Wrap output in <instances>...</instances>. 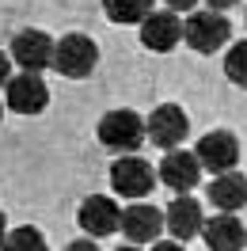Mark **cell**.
I'll return each mask as SVG.
<instances>
[{
  "label": "cell",
  "mask_w": 247,
  "mask_h": 251,
  "mask_svg": "<svg viewBox=\"0 0 247 251\" xmlns=\"http://www.w3.org/2000/svg\"><path fill=\"white\" fill-rule=\"evenodd\" d=\"M99 141L107 145L110 152H122V156H133L145 141V118L137 110H107L99 118Z\"/></svg>",
  "instance_id": "1"
},
{
  "label": "cell",
  "mask_w": 247,
  "mask_h": 251,
  "mask_svg": "<svg viewBox=\"0 0 247 251\" xmlns=\"http://www.w3.org/2000/svg\"><path fill=\"white\" fill-rule=\"evenodd\" d=\"M95 61H99V46H95L88 34H65L61 42L53 46V65H57V73L69 76V80L92 76Z\"/></svg>",
  "instance_id": "2"
},
{
  "label": "cell",
  "mask_w": 247,
  "mask_h": 251,
  "mask_svg": "<svg viewBox=\"0 0 247 251\" xmlns=\"http://www.w3.org/2000/svg\"><path fill=\"white\" fill-rule=\"evenodd\" d=\"M183 38L190 42V50L198 53H217L232 38V27L221 12H194V16L183 23Z\"/></svg>",
  "instance_id": "3"
},
{
  "label": "cell",
  "mask_w": 247,
  "mask_h": 251,
  "mask_svg": "<svg viewBox=\"0 0 247 251\" xmlns=\"http://www.w3.org/2000/svg\"><path fill=\"white\" fill-rule=\"evenodd\" d=\"M4 103L16 110V114H42L49 103V88L42 73H19L4 84Z\"/></svg>",
  "instance_id": "4"
},
{
  "label": "cell",
  "mask_w": 247,
  "mask_h": 251,
  "mask_svg": "<svg viewBox=\"0 0 247 251\" xmlns=\"http://www.w3.org/2000/svg\"><path fill=\"white\" fill-rule=\"evenodd\" d=\"M110 187L122 198H145L156 187V172L148 168V160L141 156H122L110 164Z\"/></svg>",
  "instance_id": "5"
},
{
  "label": "cell",
  "mask_w": 247,
  "mask_h": 251,
  "mask_svg": "<svg viewBox=\"0 0 247 251\" xmlns=\"http://www.w3.org/2000/svg\"><path fill=\"white\" fill-rule=\"evenodd\" d=\"M194 160L201 168H209L213 175H224V172H236V160H240V141L232 137L228 129H213L205 133L194 149Z\"/></svg>",
  "instance_id": "6"
},
{
  "label": "cell",
  "mask_w": 247,
  "mask_h": 251,
  "mask_svg": "<svg viewBox=\"0 0 247 251\" xmlns=\"http://www.w3.org/2000/svg\"><path fill=\"white\" fill-rule=\"evenodd\" d=\"M12 61L23 69V73H42L53 65V38L46 31H19L12 38Z\"/></svg>",
  "instance_id": "7"
},
{
  "label": "cell",
  "mask_w": 247,
  "mask_h": 251,
  "mask_svg": "<svg viewBox=\"0 0 247 251\" xmlns=\"http://www.w3.org/2000/svg\"><path fill=\"white\" fill-rule=\"evenodd\" d=\"M186 129H190V118H186L183 107H175V103H164V107L152 110V118L145 126V137L160 149H175V145L186 137Z\"/></svg>",
  "instance_id": "8"
},
{
  "label": "cell",
  "mask_w": 247,
  "mask_h": 251,
  "mask_svg": "<svg viewBox=\"0 0 247 251\" xmlns=\"http://www.w3.org/2000/svg\"><path fill=\"white\" fill-rule=\"evenodd\" d=\"M183 38V23L175 12H148L141 19V46L156 50V53H168V50L179 46Z\"/></svg>",
  "instance_id": "9"
},
{
  "label": "cell",
  "mask_w": 247,
  "mask_h": 251,
  "mask_svg": "<svg viewBox=\"0 0 247 251\" xmlns=\"http://www.w3.org/2000/svg\"><path fill=\"white\" fill-rule=\"evenodd\" d=\"M118 228L125 232L129 244H148V240H156V236L164 232V213H160L156 205L137 202V205H129V209H122Z\"/></svg>",
  "instance_id": "10"
},
{
  "label": "cell",
  "mask_w": 247,
  "mask_h": 251,
  "mask_svg": "<svg viewBox=\"0 0 247 251\" xmlns=\"http://www.w3.org/2000/svg\"><path fill=\"white\" fill-rule=\"evenodd\" d=\"M201 205L190 198V194H179L175 202L164 209V228L175 236V244H186V240H194L201 232Z\"/></svg>",
  "instance_id": "11"
},
{
  "label": "cell",
  "mask_w": 247,
  "mask_h": 251,
  "mask_svg": "<svg viewBox=\"0 0 247 251\" xmlns=\"http://www.w3.org/2000/svg\"><path fill=\"white\" fill-rule=\"evenodd\" d=\"M201 240L209 244V251H244L247 248V228L232 213H221V217L201 221Z\"/></svg>",
  "instance_id": "12"
},
{
  "label": "cell",
  "mask_w": 247,
  "mask_h": 251,
  "mask_svg": "<svg viewBox=\"0 0 247 251\" xmlns=\"http://www.w3.org/2000/svg\"><path fill=\"white\" fill-rule=\"evenodd\" d=\"M118 205L110 202L107 194H92V198H84L80 202V213H76V221H80V228L88 236H110L114 228H118Z\"/></svg>",
  "instance_id": "13"
},
{
  "label": "cell",
  "mask_w": 247,
  "mask_h": 251,
  "mask_svg": "<svg viewBox=\"0 0 247 251\" xmlns=\"http://www.w3.org/2000/svg\"><path fill=\"white\" fill-rule=\"evenodd\" d=\"M156 179H164L171 190H190V187H198V179H201V164L194 160V152L168 149V156L160 160Z\"/></svg>",
  "instance_id": "14"
},
{
  "label": "cell",
  "mask_w": 247,
  "mask_h": 251,
  "mask_svg": "<svg viewBox=\"0 0 247 251\" xmlns=\"http://www.w3.org/2000/svg\"><path fill=\"white\" fill-rule=\"evenodd\" d=\"M209 202L221 209V213H236L247 205V175L240 172H224L209 183Z\"/></svg>",
  "instance_id": "15"
},
{
  "label": "cell",
  "mask_w": 247,
  "mask_h": 251,
  "mask_svg": "<svg viewBox=\"0 0 247 251\" xmlns=\"http://www.w3.org/2000/svg\"><path fill=\"white\" fill-rule=\"evenodd\" d=\"M0 251H49V248H46V236L38 232V228L19 225V228H12V232H4Z\"/></svg>",
  "instance_id": "16"
},
{
  "label": "cell",
  "mask_w": 247,
  "mask_h": 251,
  "mask_svg": "<svg viewBox=\"0 0 247 251\" xmlns=\"http://www.w3.org/2000/svg\"><path fill=\"white\" fill-rule=\"evenodd\" d=\"M107 19L114 23H141V19L152 12V0H103Z\"/></svg>",
  "instance_id": "17"
},
{
  "label": "cell",
  "mask_w": 247,
  "mask_h": 251,
  "mask_svg": "<svg viewBox=\"0 0 247 251\" xmlns=\"http://www.w3.org/2000/svg\"><path fill=\"white\" fill-rule=\"evenodd\" d=\"M224 73H228L232 84L247 88V42H236V46L228 50V57H224Z\"/></svg>",
  "instance_id": "18"
},
{
  "label": "cell",
  "mask_w": 247,
  "mask_h": 251,
  "mask_svg": "<svg viewBox=\"0 0 247 251\" xmlns=\"http://www.w3.org/2000/svg\"><path fill=\"white\" fill-rule=\"evenodd\" d=\"M8 80H12V57L0 50V84H8Z\"/></svg>",
  "instance_id": "19"
},
{
  "label": "cell",
  "mask_w": 247,
  "mask_h": 251,
  "mask_svg": "<svg viewBox=\"0 0 247 251\" xmlns=\"http://www.w3.org/2000/svg\"><path fill=\"white\" fill-rule=\"evenodd\" d=\"M65 251H99V248H95L92 240H73V244H69Z\"/></svg>",
  "instance_id": "20"
},
{
  "label": "cell",
  "mask_w": 247,
  "mask_h": 251,
  "mask_svg": "<svg viewBox=\"0 0 247 251\" xmlns=\"http://www.w3.org/2000/svg\"><path fill=\"white\" fill-rule=\"evenodd\" d=\"M205 4H209V12H224V8L240 4V0H205Z\"/></svg>",
  "instance_id": "21"
},
{
  "label": "cell",
  "mask_w": 247,
  "mask_h": 251,
  "mask_svg": "<svg viewBox=\"0 0 247 251\" xmlns=\"http://www.w3.org/2000/svg\"><path fill=\"white\" fill-rule=\"evenodd\" d=\"M164 4H168V8H179V12H186V8H194L198 0H164Z\"/></svg>",
  "instance_id": "22"
},
{
  "label": "cell",
  "mask_w": 247,
  "mask_h": 251,
  "mask_svg": "<svg viewBox=\"0 0 247 251\" xmlns=\"http://www.w3.org/2000/svg\"><path fill=\"white\" fill-rule=\"evenodd\" d=\"M152 251H186L183 244H175V240H164V244H156Z\"/></svg>",
  "instance_id": "23"
},
{
  "label": "cell",
  "mask_w": 247,
  "mask_h": 251,
  "mask_svg": "<svg viewBox=\"0 0 247 251\" xmlns=\"http://www.w3.org/2000/svg\"><path fill=\"white\" fill-rule=\"evenodd\" d=\"M4 232H8V221H4V213H0V240H4Z\"/></svg>",
  "instance_id": "24"
},
{
  "label": "cell",
  "mask_w": 247,
  "mask_h": 251,
  "mask_svg": "<svg viewBox=\"0 0 247 251\" xmlns=\"http://www.w3.org/2000/svg\"><path fill=\"white\" fill-rule=\"evenodd\" d=\"M118 251H137V244H122V248H118Z\"/></svg>",
  "instance_id": "25"
},
{
  "label": "cell",
  "mask_w": 247,
  "mask_h": 251,
  "mask_svg": "<svg viewBox=\"0 0 247 251\" xmlns=\"http://www.w3.org/2000/svg\"><path fill=\"white\" fill-rule=\"evenodd\" d=\"M0 118H4V103H0Z\"/></svg>",
  "instance_id": "26"
}]
</instances>
